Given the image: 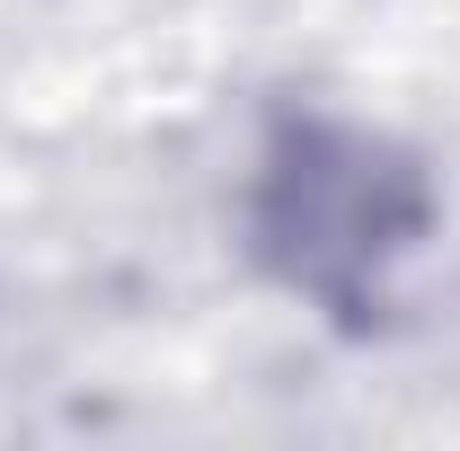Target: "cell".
<instances>
[{
	"label": "cell",
	"mask_w": 460,
	"mask_h": 451,
	"mask_svg": "<svg viewBox=\"0 0 460 451\" xmlns=\"http://www.w3.org/2000/svg\"><path fill=\"white\" fill-rule=\"evenodd\" d=\"M416 169H399L363 133H292L266 169V248L310 292H354L381 257L416 239Z\"/></svg>",
	"instance_id": "1"
}]
</instances>
